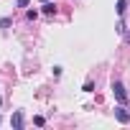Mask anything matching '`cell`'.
Listing matches in <instances>:
<instances>
[{"label": "cell", "instance_id": "1", "mask_svg": "<svg viewBox=\"0 0 130 130\" xmlns=\"http://www.w3.org/2000/svg\"><path fill=\"white\" fill-rule=\"evenodd\" d=\"M112 94H115V100H117L120 105H125V102H127V92H125L122 82H112Z\"/></svg>", "mask_w": 130, "mask_h": 130}, {"label": "cell", "instance_id": "2", "mask_svg": "<svg viewBox=\"0 0 130 130\" xmlns=\"http://www.w3.org/2000/svg\"><path fill=\"white\" fill-rule=\"evenodd\" d=\"M115 117H117V122H122V125H125V122H130V112H127L122 105L115 110Z\"/></svg>", "mask_w": 130, "mask_h": 130}, {"label": "cell", "instance_id": "3", "mask_svg": "<svg viewBox=\"0 0 130 130\" xmlns=\"http://www.w3.org/2000/svg\"><path fill=\"white\" fill-rule=\"evenodd\" d=\"M10 125H13L15 130H21V127H23V112H13V117H10Z\"/></svg>", "mask_w": 130, "mask_h": 130}, {"label": "cell", "instance_id": "4", "mask_svg": "<svg viewBox=\"0 0 130 130\" xmlns=\"http://www.w3.org/2000/svg\"><path fill=\"white\" fill-rule=\"evenodd\" d=\"M43 15H56V3H43Z\"/></svg>", "mask_w": 130, "mask_h": 130}, {"label": "cell", "instance_id": "5", "mask_svg": "<svg viewBox=\"0 0 130 130\" xmlns=\"http://www.w3.org/2000/svg\"><path fill=\"white\" fill-rule=\"evenodd\" d=\"M117 15H125V10H127V0H117Z\"/></svg>", "mask_w": 130, "mask_h": 130}, {"label": "cell", "instance_id": "6", "mask_svg": "<svg viewBox=\"0 0 130 130\" xmlns=\"http://www.w3.org/2000/svg\"><path fill=\"white\" fill-rule=\"evenodd\" d=\"M82 89H84V92H94V82H84Z\"/></svg>", "mask_w": 130, "mask_h": 130}, {"label": "cell", "instance_id": "7", "mask_svg": "<svg viewBox=\"0 0 130 130\" xmlns=\"http://www.w3.org/2000/svg\"><path fill=\"white\" fill-rule=\"evenodd\" d=\"M26 15H28V21H36V18H38V10H28Z\"/></svg>", "mask_w": 130, "mask_h": 130}, {"label": "cell", "instance_id": "8", "mask_svg": "<svg viewBox=\"0 0 130 130\" xmlns=\"http://www.w3.org/2000/svg\"><path fill=\"white\" fill-rule=\"evenodd\" d=\"M28 3H31V0H15V5H18V8H28Z\"/></svg>", "mask_w": 130, "mask_h": 130}, {"label": "cell", "instance_id": "9", "mask_svg": "<svg viewBox=\"0 0 130 130\" xmlns=\"http://www.w3.org/2000/svg\"><path fill=\"white\" fill-rule=\"evenodd\" d=\"M10 26V18H0V28H8Z\"/></svg>", "mask_w": 130, "mask_h": 130}, {"label": "cell", "instance_id": "10", "mask_svg": "<svg viewBox=\"0 0 130 130\" xmlns=\"http://www.w3.org/2000/svg\"><path fill=\"white\" fill-rule=\"evenodd\" d=\"M33 122H36V125H38V127H41V125H43V122H46V120H43V117H41V115H36V117H33Z\"/></svg>", "mask_w": 130, "mask_h": 130}, {"label": "cell", "instance_id": "11", "mask_svg": "<svg viewBox=\"0 0 130 130\" xmlns=\"http://www.w3.org/2000/svg\"><path fill=\"white\" fill-rule=\"evenodd\" d=\"M125 41H127V43H130V33H125Z\"/></svg>", "mask_w": 130, "mask_h": 130}, {"label": "cell", "instance_id": "12", "mask_svg": "<svg viewBox=\"0 0 130 130\" xmlns=\"http://www.w3.org/2000/svg\"><path fill=\"white\" fill-rule=\"evenodd\" d=\"M0 107H3V97H0Z\"/></svg>", "mask_w": 130, "mask_h": 130}]
</instances>
